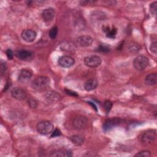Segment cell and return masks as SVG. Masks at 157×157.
<instances>
[{
  "label": "cell",
  "mask_w": 157,
  "mask_h": 157,
  "mask_svg": "<svg viewBox=\"0 0 157 157\" xmlns=\"http://www.w3.org/2000/svg\"><path fill=\"white\" fill-rule=\"evenodd\" d=\"M50 156H61V157H70L72 156V153L69 150H58L52 152Z\"/></svg>",
  "instance_id": "cell-17"
},
{
  "label": "cell",
  "mask_w": 157,
  "mask_h": 157,
  "mask_svg": "<svg viewBox=\"0 0 157 157\" xmlns=\"http://www.w3.org/2000/svg\"><path fill=\"white\" fill-rule=\"evenodd\" d=\"M28 103L31 108L35 109L37 106V101L33 98H30L28 99Z\"/></svg>",
  "instance_id": "cell-23"
},
{
  "label": "cell",
  "mask_w": 157,
  "mask_h": 157,
  "mask_svg": "<svg viewBox=\"0 0 157 157\" xmlns=\"http://www.w3.org/2000/svg\"><path fill=\"white\" fill-rule=\"evenodd\" d=\"M156 138V132L155 130L150 129L145 131L140 137V141L143 144H148L153 142Z\"/></svg>",
  "instance_id": "cell-4"
},
{
  "label": "cell",
  "mask_w": 157,
  "mask_h": 157,
  "mask_svg": "<svg viewBox=\"0 0 157 157\" xmlns=\"http://www.w3.org/2000/svg\"><path fill=\"white\" fill-rule=\"evenodd\" d=\"M98 85V81L94 78H91L88 80L84 84V88L86 91H91L95 89Z\"/></svg>",
  "instance_id": "cell-19"
},
{
  "label": "cell",
  "mask_w": 157,
  "mask_h": 157,
  "mask_svg": "<svg viewBox=\"0 0 157 157\" xmlns=\"http://www.w3.org/2000/svg\"><path fill=\"white\" fill-rule=\"evenodd\" d=\"M66 93L68 94H71L72 96H77V93H75V92H73V91H71L70 90H66Z\"/></svg>",
  "instance_id": "cell-31"
},
{
  "label": "cell",
  "mask_w": 157,
  "mask_h": 157,
  "mask_svg": "<svg viewBox=\"0 0 157 157\" xmlns=\"http://www.w3.org/2000/svg\"><path fill=\"white\" fill-rule=\"evenodd\" d=\"M54 129L53 124L49 121H42L37 123L36 129L42 135H48L52 134Z\"/></svg>",
  "instance_id": "cell-2"
},
{
  "label": "cell",
  "mask_w": 157,
  "mask_h": 157,
  "mask_svg": "<svg viewBox=\"0 0 157 157\" xmlns=\"http://www.w3.org/2000/svg\"><path fill=\"white\" fill-rule=\"evenodd\" d=\"M98 51L101 52H104V53H107L109 52L110 49L109 47L105 45H99V47L98 48Z\"/></svg>",
  "instance_id": "cell-26"
},
{
  "label": "cell",
  "mask_w": 157,
  "mask_h": 157,
  "mask_svg": "<svg viewBox=\"0 0 157 157\" xmlns=\"http://www.w3.org/2000/svg\"><path fill=\"white\" fill-rule=\"evenodd\" d=\"M44 99L47 102L55 103L60 99V94L55 91L50 90L44 94Z\"/></svg>",
  "instance_id": "cell-7"
},
{
  "label": "cell",
  "mask_w": 157,
  "mask_h": 157,
  "mask_svg": "<svg viewBox=\"0 0 157 157\" xmlns=\"http://www.w3.org/2000/svg\"><path fill=\"white\" fill-rule=\"evenodd\" d=\"M145 83L150 86L156 85L157 83V74L156 73H151L147 75L145 79Z\"/></svg>",
  "instance_id": "cell-18"
},
{
  "label": "cell",
  "mask_w": 157,
  "mask_h": 157,
  "mask_svg": "<svg viewBox=\"0 0 157 157\" xmlns=\"http://www.w3.org/2000/svg\"><path fill=\"white\" fill-rule=\"evenodd\" d=\"M21 37L24 40L27 42H33L37 36L36 31L31 29H26L22 31L21 33Z\"/></svg>",
  "instance_id": "cell-9"
},
{
  "label": "cell",
  "mask_w": 157,
  "mask_h": 157,
  "mask_svg": "<svg viewBox=\"0 0 157 157\" xmlns=\"http://www.w3.org/2000/svg\"><path fill=\"white\" fill-rule=\"evenodd\" d=\"M57 34H58V28L56 26H54L48 32L49 37L52 39H55L56 37Z\"/></svg>",
  "instance_id": "cell-21"
},
{
  "label": "cell",
  "mask_w": 157,
  "mask_h": 157,
  "mask_svg": "<svg viewBox=\"0 0 157 157\" xmlns=\"http://www.w3.org/2000/svg\"><path fill=\"white\" fill-rule=\"evenodd\" d=\"M71 142L75 145H81L85 141V137L80 134H75L70 137Z\"/></svg>",
  "instance_id": "cell-20"
},
{
  "label": "cell",
  "mask_w": 157,
  "mask_h": 157,
  "mask_svg": "<svg viewBox=\"0 0 157 157\" xmlns=\"http://www.w3.org/2000/svg\"><path fill=\"white\" fill-rule=\"evenodd\" d=\"M112 107V102L109 100H106L104 102V107L107 113H109Z\"/></svg>",
  "instance_id": "cell-24"
},
{
  "label": "cell",
  "mask_w": 157,
  "mask_h": 157,
  "mask_svg": "<svg viewBox=\"0 0 157 157\" xmlns=\"http://www.w3.org/2000/svg\"><path fill=\"white\" fill-rule=\"evenodd\" d=\"M102 31L109 38H115L117 33V30L115 27H110L109 26H102Z\"/></svg>",
  "instance_id": "cell-16"
},
{
  "label": "cell",
  "mask_w": 157,
  "mask_h": 157,
  "mask_svg": "<svg viewBox=\"0 0 157 157\" xmlns=\"http://www.w3.org/2000/svg\"><path fill=\"white\" fill-rule=\"evenodd\" d=\"M55 16V10L53 8H47L42 12V17L46 22L51 21Z\"/></svg>",
  "instance_id": "cell-14"
},
{
  "label": "cell",
  "mask_w": 157,
  "mask_h": 157,
  "mask_svg": "<svg viewBox=\"0 0 157 157\" xmlns=\"http://www.w3.org/2000/svg\"><path fill=\"white\" fill-rule=\"evenodd\" d=\"M74 59L70 56H63L58 59V64L63 67H70L74 65Z\"/></svg>",
  "instance_id": "cell-11"
},
{
  "label": "cell",
  "mask_w": 157,
  "mask_h": 157,
  "mask_svg": "<svg viewBox=\"0 0 157 157\" xmlns=\"http://www.w3.org/2000/svg\"><path fill=\"white\" fill-rule=\"evenodd\" d=\"M148 58L144 55H139L135 58L133 64L135 69L137 71L144 70L148 64Z\"/></svg>",
  "instance_id": "cell-3"
},
{
  "label": "cell",
  "mask_w": 157,
  "mask_h": 157,
  "mask_svg": "<svg viewBox=\"0 0 157 157\" xmlns=\"http://www.w3.org/2000/svg\"><path fill=\"white\" fill-rule=\"evenodd\" d=\"M121 119L119 118H113L108 119L105 121V122L103 124L102 128L104 131H107L110 130L113 127L118 126L119 124L121 123Z\"/></svg>",
  "instance_id": "cell-8"
},
{
  "label": "cell",
  "mask_w": 157,
  "mask_h": 157,
  "mask_svg": "<svg viewBox=\"0 0 157 157\" xmlns=\"http://www.w3.org/2000/svg\"><path fill=\"white\" fill-rule=\"evenodd\" d=\"M150 50L151 52H153L154 54H156V50H157V47H156V42H153L150 45Z\"/></svg>",
  "instance_id": "cell-29"
},
{
  "label": "cell",
  "mask_w": 157,
  "mask_h": 157,
  "mask_svg": "<svg viewBox=\"0 0 157 157\" xmlns=\"http://www.w3.org/2000/svg\"><path fill=\"white\" fill-rule=\"evenodd\" d=\"M6 55L7 56V58H9V59H12L13 58V53L12 52V50L10 48H8L6 51Z\"/></svg>",
  "instance_id": "cell-28"
},
{
  "label": "cell",
  "mask_w": 157,
  "mask_h": 157,
  "mask_svg": "<svg viewBox=\"0 0 157 157\" xmlns=\"http://www.w3.org/2000/svg\"><path fill=\"white\" fill-rule=\"evenodd\" d=\"M151 156V153L148 150H142L136 153L134 156L136 157H149Z\"/></svg>",
  "instance_id": "cell-22"
},
{
  "label": "cell",
  "mask_w": 157,
  "mask_h": 157,
  "mask_svg": "<svg viewBox=\"0 0 157 157\" xmlns=\"http://www.w3.org/2000/svg\"><path fill=\"white\" fill-rule=\"evenodd\" d=\"M61 135V132L59 131V129H58V128H56L55 129H54V131H53V132H52V135L51 137H55L56 136H59Z\"/></svg>",
  "instance_id": "cell-30"
},
{
  "label": "cell",
  "mask_w": 157,
  "mask_h": 157,
  "mask_svg": "<svg viewBox=\"0 0 157 157\" xmlns=\"http://www.w3.org/2000/svg\"><path fill=\"white\" fill-rule=\"evenodd\" d=\"M11 95L13 98L17 100H23L26 96L25 91L23 88L19 87L13 88L11 90Z\"/></svg>",
  "instance_id": "cell-12"
},
{
  "label": "cell",
  "mask_w": 157,
  "mask_h": 157,
  "mask_svg": "<svg viewBox=\"0 0 157 157\" xmlns=\"http://www.w3.org/2000/svg\"><path fill=\"white\" fill-rule=\"evenodd\" d=\"M150 10L153 15H156L157 10V2L154 1L150 6Z\"/></svg>",
  "instance_id": "cell-25"
},
{
  "label": "cell",
  "mask_w": 157,
  "mask_h": 157,
  "mask_svg": "<svg viewBox=\"0 0 157 157\" xmlns=\"http://www.w3.org/2000/svg\"><path fill=\"white\" fill-rule=\"evenodd\" d=\"M50 83V80L46 76H39L36 78L31 83V87L34 90L42 91L47 89Z\"/></svg>",
  "instance_id": "cell-1"
},
{
  "label": "cell",
  "mask_w": 157,
  "mask_h": 157,
  "mask_svg": "<svg viewBox=\"0 0 157 157\" xmlns=\"http://www.w3.org/2000/svg\"><path fill=\"white\" fill-rule=\"evenodd\" d=\"M88 122L87 118L82 115H78L75 117L73 120V126L76 129H82L84 128Z\"/></svg>",
  "instance_id": "cell-6"
},
{
  "label": "cell",
  "mask_w": 157,
  "mask_h": 157,
  "mask_svg": "<svg viewBox=\"0 0 157 157\" xmlns=\"http://www.w3.org/2000/svg\"><path fill=\"white\" fill-rule=\"evenodd\" d=\"M16 56L23 61H29L33 58V53L28 50H19L15 53Z\"/></svg>",
  "instance_id": "cell-13"
},
{
  "label": "cell",
  "mask_w": 157,
  "mask_h": 157,
  "mask_svg": "<svg viewBox=\"0 0 157 157\" xmlns=\"http://www.w3.org/2000/svg\"><path fill=\"white\" fill-rule=\"evenodd\" d=\"M93 39L89 35L80 36L76 39L77 44L80 47H88L91 45Z\"/></svg>",
  "instance_id": "cell-10"
},
{
  "label": "cell",
  "mask_w": 157,
  "mask_h": 157,
  "mask_svg": "<svg viewBox=\"0 0 157 157\" xmlns=\"http://www.w3.org/2000/svg\"><path fill=\"white\" fill-rule=\"evenodd\" d=\"M84 63L88 67H96L101 64V59L97 55L89 56L84 58Z\"/></svg>",
  "instance_id": "cell-5"
},
{
  "label": "cell",
  "mask_w": 157,
  "mask_h": 157,
  "mask_svg": "<svg viewBox=\"0 0 157 157\" xmlns=\"http://www.w3.org/2000/svg\"><path fill=\"white\" fill-rule=\"evenodd\" d=\"M33 75V73L30 70L28 69H22L20 71V74L18 75V80L20 82L25 83L29 80V79L31 78Z\"/></svg>",
  "instance_id": "cell-15"
},
{
  "label": "cell",
  "mask_w": 157,
  "mask_h": 157,
  "mask_svg": "<svg viewBox=\"0 0 157 157\" xmlns=\"http://www.w3.org/2000/svg\"><path fill=\"white\" fill-rule=\"evenodd\" d=\"M88 103L90 104H91L93 107H94V109L97 111V109H96V105L93 103V102H88Z\"/></svg>",
  "instance_id": "cell-32"
},
{
  "label": "cell",
  "mask_w": 157,
  "mask_h": 157,
  "mask_svg": "<svg viewBox=\"0 0 157 157\" xmlns=\"http://www.w3.org/2000/svg\"><path fill=\"white\" fill-rule=\"evenodd\" d=\"M6 64L5 63H1L0 65V74L1 76H2L6 71Z\"/></svg>",
  "instance_id": "cell-27"
}]
</instances>
